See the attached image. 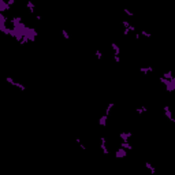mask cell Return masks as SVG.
<instances>
[{"label":"cell","mask_w":175,"mask_h":175,"mask_svg":"<svg viewBox=\"0 0 175 175\" xmlns=\"http://www.w3.org/2000/svg\"><path fill=\"white\" fill-rule=\"evenodd\" d=\"M127 156V152H126V149L124 148H120V146H119L118 149H116V155H115V157H126Z\"/></svg>","instance_id":"obj_1"}]
</instances>
